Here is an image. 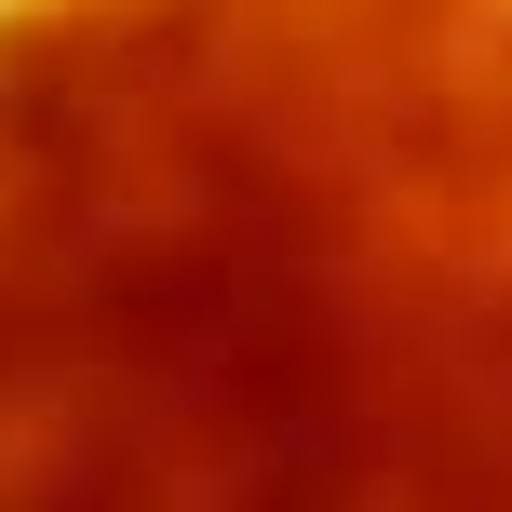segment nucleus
Instances as JSON below:
<instances>
[{"mask_svg":"<svg viewBox=\"0 0 512 512\" xmlns=\"http://www.w3.org/2000/svg\"><path fill=\"white\" fill-rule=\"evenodd\" d=\"M0 512H512V0H0Z\"/></svg>","mask_w":512,"mask_h":512,"instance_id":"1","label":"nucleus"}]
</instances>
